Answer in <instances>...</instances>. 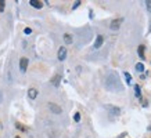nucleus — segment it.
I'll return each instance as SVG.
<instances>
[{
	"mask_svg": "<svg viewBox=\"0 0 151 138\" xmlns=\"http://www.w3.org/2000/svg\"><path fill=\"white\" fill-rule=\"evenodd\" d=\"M105 87L108 88L110 91H122L124 90V86L119 80L118 75L114 73V72H110L105 78Z\"/></svg>",
	"mask_w": 151,
	"mask_h": 138,
	"instance_id": "obj_1",
	"label": "nucleus"
},
{
	"mask_svg": "<svg viewBox=\"0 0 151 138\" xmlns=\"http://www.w3.org/2000/svg\"><path fill=\"white\" fill-rule=\"evenodd\" d=\"M104 108H105L107 110H110L112 115H116V116L121 115V109H119L118 106H114V105H105Z\"/></svg>",
	"mask_w": 151,
	"mask_h": 138,
	"instance_id": "obj_2",
	"label": "nucleus"
},
{
	"mask_svg": "<svg viewBox=\"0 0 151 138\" xmlns=\"http://www.w3.org/2000/svg\"><path fill=\"white\" fill-rule=\"evenodd\" d=\"M49 108H50V110L53 113H57V115H60V113L63 112L61 106H58L57 104H53V102H49Z\"/></svg>",
	"mask_w": 151,
	"mask_h": 138,
	"instance_id": "obj_3",
	"label": "nucleus"
},
{
	"mask_svg": "<svg viewBox=\"0 0 151 138\" xmlns=\"http://www.w3.org/2000/svg\"><path fill=\"white\" fill-rule=\"evenodd\" d=\"M122 21H124V19H122V18L114 19V21L111 22L110 28H111V29H112V31H116V29H119V26H121V23H122Z\"/></svg>",
	"mask_w": 151,
	"mask_h": 138,
	"instance_id": "obj_4",
	"label": "nucleus"
},
{
	"mask_svg": "<svg viewBox=\"0 0 151 138\" xmlns=\"http://www.w3.org/2000/svg\"><path fill=\"white\" fill-rule=\"evenodd\" d=\"M67 58V48L65 47H60L58 50V60L60 61H64Z\"/></svg>",
	"mask_w": 151,
	"mask_h": 138,
	"instance_id": "obj_5",
	"label": "nucleus"
},
{
	"mask_svg": "<svg viewBox=\"0 0 151 138\" xmlns=\"http://www.w3.org/2000/svg\"><path fill=\"white\" fill-rule=\"evenodd\" d=\"M27 68H28V58H25V57H24V58H21V60H19V69H21L22 72H25V70H27Z\"/></svg>",
	"mask_w": 151,
	"mask_h": 138,
	"instance_id": "obj_6",
	"label": "nucleus"
},
{
	"mask_svg": "<svg viewBox=\"0 0 151 138\" xmlns=\"http://www.w3.org/2000/svg\"><path fill=\"white\" fill-rule=\"evenodd\" d=\"M103 43H104V37L101 36V35H99L96 37V41H94V48H100L103 46Z\"/></svg>",
	"mask_w": 151,
	"mask_h": 138,
	"instance_id": "obj_7",
	"label": "nucleus"
},
{
	"mask_svg": "<svg viewBox=\"0 0 151 138\" xmlns=\"http://www.w3.org/2000/svg\"><path fill=\"white\" fill-rule=\"evenodd\" d=\"M28 97H29L31 100H35V98L37 97V90L36 88H29V90H28Z\"/></svg>",
	"mask_w": 151,
	"mask_h": 138,
	"instance_id": "obj_8",
	"label": "nucleus"
},
{
	"mask_svg": "<svg viewBox=\"0 0 151 138\" xmlns=\"http://www.w3.org/2000/svg\"><path fill=\"white\" fill-rule=\"evenodd\" d=\"M29 3H31V6L35 7V9H42V7H43V3L39 1V0H31Z\"/></svg>",
	"mask_w": 151,
	"mask_h": 138,
	"instance_id": "obj_9",
	"label": "nucleus"
},
{
	"mask_svg": "<svg viewBox=\"0 0 151 138\" xmlns=\"http://www.w3.org/2000/svg\"><path fill=\"white\" fill-rule=\"evenodd\" d=\"M144 50H146V47L143 46V44H140L137 48V53H139V57H140L142 60H146V57H144Z\"/></svg>",
	"mask_w": 151,
	"mask_h": 138,
	"instance_id": "obj_10",
	"label": "nucleus"
},
{
	"mask_svg": "<svg viewBox=\"0 0 151 138\" xmlns=\"http://www.w3.org/2000/svg\"><path fill=\"white\" fill-rule=\"evenodd\" d=\"M60 80H61V76H60V75H55L54 78L51 79V84H53L54 87H58V84H60Z\"/></svg>",
	"mask_w": 151,
	"mask_h": 138,
	"instance_id": "obj_11",
	"label": "nucleus"
},
{
	"mask_svg": "<svg viewBox=\"0 0 151 138\" xmlns=\"http://www.w3.org/2000/svg\"><path fill=\"white\" fill-rule=\"evenodd\" d=\"M64 41H65V44H71V43H72V36H71L69 33H65L64 35Z\"/></svg>",
	"mask_w": 151,
	"mask_h": 138,
	"instance_id": "obj_12",
	"label": "nucleus"
},
{
	"mask_svg": "<svg viewBox=\"0 0 151 138\" xmlns=\"http://www.w3.org/2000/svg\"><path fill=\"white\" fill-rule=\"evenodd\" d=\"M134 92H136V97H137V98H142V88H140L139 84L134 86Z\"/></svg>",
	"mask_w": 151,
	"mask_h": 138,
	"instance_id": "obj_13",
	"label": "nucleus"
},
{
	"mask_svg": "<svg viewBox=\"0 0 151 138\" xmlns=\"http://www.w3.org/2000/svg\"><path fill=\"white\" fill-rule=\"evenodd\" d=\"M136 70H137L139 73H142L143 70H144V65L143 64H136Z\"/></svg>",
	"mask_w": 151,
	"mask_h": 138,
	"instance_id": "obj_14",
	"label": "nucleus"
},
{
	"mask_svg": "<svg viewBox=\"0 0 151 138\" xmlns=\"http://www.w3.org/2000/svg\"><path fill=\"white\" fill-rule=\"evenodd\" d=\"M124 76H125V79H126V83H128V84H130V82H132V76H130V73L125 72Z\"/></svg>",
	"mask_w": 151,
	"mask_h": 138,
	"instance_id": "obj_15",
	"label": "nucleus"
},
{
	"mask_svg": "<svg viewBox=\"0 0 151 138\" xmlns=\"http://www.w3.org/2000/svg\"><path fill=\"white\" fill-rule=\"evenodd\" d=\"M15 127H17V129L18 130H21V131H27V127H25V126H22V124L21 123H15Z\"/></svg>",
	"mask_w": 151,
	"mask_h": 138,
	"instance_id": "obj_16",
	"label": "nucleus"
},
{
	"mask_svg": "<svg viewBox=\"0 0 151 138\" xmlns=\"http://www.w3.org/2000/svg\"><path fill=\"white\" fill-rule=\"evenodd\" d=\"M146 7L148 10V13H151V0H147L146 1Z\"/></svg>",
	"mask_w": 151,
	"mask_h": 138,
	"instance_id": "obj_17",
	"label": "nucleus"
},
{
	"mask_svg": "<svg viewBox=\"0 0 151 138\" xmlns=\"http://www.w3.org/2000/svg\"><path fill=\"white\" fill-rule=\"evenodd\" d=\"M4 6H6V3L3 1V0H0V13H1V11L4 10Z\"/></svg>",
	"mask_w": 151,
	"mask_h": 138,
	"instance_id": "obj_18",
	"label": "nucleus"
},
{
	"mask_svg": "<svg viewBox=\"0 0 151 138\" xmlns=\"http://www.w3.org/2000/svg\"><path fill=\"white\" fill-rule=\"evenodd\" d=\"M73 120H75V122H79V120H81V113H75V116H73Z\"/></svg>",
	"mask_w": 151,
	"mask_h": 138,
	"instance_id": "obj_19",
	"label": "nucleus"
},
{
	"mask_svg": "<svg viewBox=\"0 0 151 138\" xmlns=\"http://www.w3.org/2000/svg\"><path fill=\"white\" fill-rule=\"evenodd\" d=\"M31 32H32V31H31V28H25V33H27V35H29Z\"/></svg>",
	"mask_w": 151,
	"mask_h": 138,
	"instance_id": "obj_20",
	"label": "nucleus"
},
{
	"mask_svg": "<svg viewBox=\"0 0 151 138\" xmlns=\"http://www.w3.org/2000/svg\"><path fill=\"white\" fill-rule=\"evenodd\" d=\"M79 4H81V1H76V3H75V4H73V7H72V9H76V7H78Z\"/></svg>",
	"mask_w": 151,
	"mask_h": 138,
	"instance_id": "obj_21",
	"label": "nucleus"
},
{
	"mask_svg": "<svg viewBox=\"0 0 151 138\" xmlns=\"http://www.w3.org/2000/svg\"><path fill=\"white\" fill-rule=\"evenodd\" d=\"M125 135H126V133H122V134H121V135H119V138H124Z\"/></svg>",
	"mask_w": 151,
	"mask_h": 138,
	"instance_id": "obj_22",
	"label": "nucleus"
},
{
	"mask_svg": "<svg viewBox=\"0 0 151 138\" xmlns=\"http://www.w3.org/2000/svg\"><path fill=\"white\" fill-rule=\"evenodd\" d=\"M148 32H151V22H150V26H148Z\"/></svg>",
	"mask_w": 151,
	"mask_h": 138,
	"instance_id": "obj_23",
	"label": "nucleus"
},
{
	"mask_svg": "<svg viewBox=\"0 0 151 138\" xmlns=\"http://www.w3.org/2000/svg\"><path fill=\"white\" fill-rule=\"evenodd\" d=\"M15 138H19V137H18V135H17V137H15Z\"/></svg>",
	"mask_w": 151,
	"mask_h": 138,
	"instance_id": "obj_24",
	"label": "nucleus"
}]
</instances>
